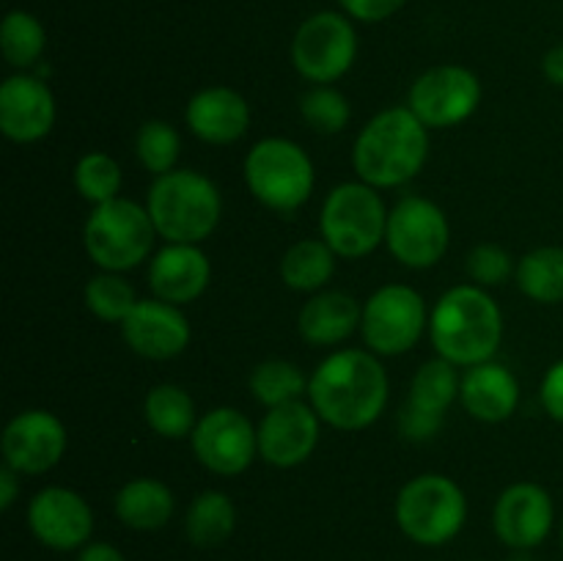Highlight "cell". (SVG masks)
I'll return each instance as SVG.
<instances>
[{"label":"cell","instance_id":"14","mask_svg":"<svg viewBox=\"0 0 563 561\" xmlns=\"http://www.w3.org/2000/svg\"><path fill=\"white\" fill-rule=\"evenodd\" d=\"M69 435L64 421L49 410H22L5 424L0 451L3 465L14 468L22 476L47 473L64 460Z\"/></svg>","mask_w":563,"mask_h":561},{"label":"cell","instance_id":"38","mask_svg":"<svg viewBox=\"0 0 563 561\" xmlns=\"http://www.w3.org/2000/svg\"><path fill=\"white\" fill-rule=\"evenodd\" d=\"M539 399L553 421L563 424V358L544 372L542 385H539Z\"/></svg>","mask_w":563,"mask_h":561},{"label":"cell","instance_id":"16","mask_svg":"<svg viewBox=\"0 0 563 561\" xmlns=\"http://www.w3.org/2000/svg\"><path fill=\"white\" fill-rule=\"evenodd\" d=\"M555 526L553 495L537 482H517L498 495L493 509L495 537L511 550H533Z\"/></svg>","mask_w":563,"mask_h":561},{"label":"cell","instance_id":"5","mask_svg":"<svg viewBox=\"0 0 563 561\" xmlns=\"http://www.w3.org/2000/svg\"><path fill=\"white\" fill-rule=\"evenodd\" d=\"M394 515L410 542L440 548L465 528L467 495L451 476L421 473L399 490Z\"/></svg>","mask_w":563,"mask_h":561},{"label":"cell","instance_id":"24","mask_svg":"<svg viewBox=\"0 0 563 561\" xmlns=\"http://www.w3.org/2000/svg\"><path fill=\"white\" fill-rule=\"evenodd\" d=\"M115 517L132 531H159L170 522L176 512V498L170 487L159 479L141 476L126 482L115 493Z\"/></svg>","mask_w":563,"mask_h":561},{"label":"cell","instance_id":"23","mask_svg":"<svg viewBox=\"0 0 563 561\" xmlns=\"http://www.w3.org/2000/svg\"><path fill=\"white\" fill-rule=\"evenodd\" d=\"M363 306L341 289H322L308 297L297 314L302 341L313 346H339L361 328Z\"/></svg>","mask_w":563,"mask_h":561},{"label":"cell","instance_id":"15","mask_svg":"<svg viewBox=\"0 0 563 561\" xmlns=\"http://www.w3.org/2000/svg\"><path fill=\"white\" fill-rule=\"evenodd\" d=\"M27 528L44 548L69 553L91 542L93 509L77 490L44 487L27 504Z\"/></svg>","mask_w":563,"mask_h":561},{"label":"cell","instance_id":"9","mask_svg":"<svg viewBox=\"0 0 563 561\" xmlns=\"http://www.w3.org/2000/svg\"><path fill=\"white\" fill-rule=\"evenodd\" d=\"M429 328L421 292L407 284H385L363 302L361 333L368 350L379 358L410 352Z\"/></svg>","mask_w":563,"mask_h":561},{"label":"cell","instance_id":"33","mask_svg":"<svg viewBox=\"0 0 563 561\" xmlns=\"http://www.w3.org/2000/svg\"><path fill=\"white\" fill-rule=\"evenodd\" d=\"M135 154L148 174H170V170H176V160L181 154L179 132L163 119L146 121L135 135Z\"/></svg>","mask_w":563,"mask_h":561},{"label":"cell","instance_id":"21","mask_svg":"<svg viewBox=\"0 0 563 561\" xmlns=\"http://www.w3.org/2000/svg\"><path fill=\"white\" fill-rule=\"evenodd\" d=\"M187 130L212 146H231L251 127V105L229 86H209L192 94L185 108Z\"/></svg>","mask_w":563,"mask_h":561},{"label":"cell","instance_id":"27","mask_svg":"<svg viewBox=\"0 0 563 561\" xmlns=\"http://www.w3.org/2000/svg\"><path fill=\"white\" fill-rule=\"evenodd\" d=\"M460 366H454V363L438 355L418 369L410 383V396H407L405 405H410L418 413H427L432 418H443L445 410L460 399Z\"/></svg>","mask_w":563,"mask_h":561},{"label":"cell","instance_id":"32","mask_svg":"<svg viewBox=\"0 0 563 561\" xmlns=\"http://www.w3.org/2000/svg\"><path fill=\"white\" fill-rule=\"evenodd\" d=\"M82 300H86V308L93 317L115 324L124 322L132 308L137 306L135 286L121 273H108V270L88 278L86 289H82Z\"/></svg>","mask_w":563,"mask_h":561},{"label":"cell","instance_id":"39","mask_svg":"<svg viewBox=\"0 0 563 561\" xmlns=\"http://www.w3.org/2000/svg\"><path fill=\"white\" fill-rule=\"evenodd\" d=\"M20 476L22 473H16L14 468H0V509L3 512H9L20 495Z\"/></svg>","mask_w":563,"mask_h":561},{"label":"cell","instance_id":"12","mask_svg":"<svg viewBox=\"0 0 563 561\" xmlns=\"http://www.w3.org/2000/svg\"><path fill=\"white\" fill-rule=\"evenodd\" d=\"M482 105V80L460 64H440L416 77L407 108L429 127L449 130L471 119Z\"/></svg>","mask_w":563,"mask_h":561},{"label":"cell","instance_id":"11","mask_svg":"<svg viewBox=\"0 0 563 561\" xmlns=\"http://www.w3.org/2000/svg\"><path fill=\"white\" fill-rule=\"evenodd\" d=\"M451 226L443 209L421 196H405L390 207L385 245L390 256L410 270H429L445 256Z\"/></svg>","mask_w":563,"mask_h":561},{"label":"cell","instance_id":"3","mask_svg":"<svg viewBox=\"0 0 563 561\" xmlns=\"http://www.w3.org/2000/svg\"><path fill=\"white\" fill-rule=\"evenodd\" d=\"M429 157V127L410 108L379 110L357 132L352 165L357 179L377 190L416 179Z\"/></svg>","mask_w":563,"mask_h":561},{"label":"cell","instance_id":"29","mask_svg":"<svg viewBox=\"0 0 563 561\" xmlns=\"http://www.w3.org/2000/svg\"><path fill=\"white\" fill-rule=\"evenodd\" d=\"M517 286L526 297L542 306L563 302V248H533L517 262Z\"/></svg>","mask_w":563,"mask_h":561},{"label":"cell","instance_id":"7","mask_svg":"<svg viewBox=\"0 0 563 561\" xmlns=\"http://www.w3.org/2000/svg\"><path fill=\"white\" fill-rule=\"evenodd\" d=\"M157 229L146 207L130 198H113L93 207L82 229V245L99 270L126 273L152 258Z\"/></svg>","mask_w":563,"mask_h":561},{"label":"cell","instance_id":"40","mask_svg":"<svg viewBox=\"0 0 563 561\" xmlns=\"http://www.w3.org/2000/svg\"><path fill=\"white\" fill-rule=\"evenodd\" d=\"M75 561H126L115 544L110 542H88L86 548L77 550Z\"/></svg>","mask_w":563,"mask_h":561},{"label":"cell","instance_id":"2","mask_svg":"<svg viewBox=\"0 0 563 561\" xmlns=\"http://www.w3.org/2000/svg\"><path fill=\"white\" fill-rule=\"evenodd\" d=\"M434 352L460 369L493 361L504 341V311L484 286H451L429 314Z\"/></svg>","mask_w":563,"mask_h":561},{"label":"cell","instance_id":"30","mask_svg":"<svg viewBox=\"0 0 563 561\" xmlns=\"http://www.w3.org/2000/svg\"><path fill=\"white\" fill-rule=\"evenodd\" d=\"M251 394L267 410L289 405L308 396V377L297 363L273 358V361H262L251 372Z\"/></svg>","mask_w":563,"mask_h":561},{"label":"cell","instance_id":"8","mask_svg":"<svg viewBox=\"0 0 563 561\" xmlns=\"http://www.w3.org/2000/svg\"><path fill=\"white\" fill-rule=\"evenodd\" d=\"M245 182L258 204L291 215L311 198L317 170L300 143L289 138H264L245 157Z\"/></svg>","mask_w":563,"mask_h":561},{"label":"cell","instance_id":"26","mask_svg":"<svg viewBox=\"0 0 563 561\" xmlns=\"http://www.w3.org/2000/svg\"><path fill=\"white\" fill-rule=\"evenodd\" d=\"M236 506L220 490H203L190 501L185 515V534L196 548H218L234 534Z\"/></svg>","mask_w":563,"mask_h":561},{"label":"cell","instance_id":"28","mask_svg":"<svg viewBox=\"0 0 563 561\" xmlns=\"http://www.w3.org/2000/svg\"><path fill=\"white\" fill-rule=\"evenodd\" d=\"M335 273V253L328 242L319 240H300L284 253L280 258V278L289 289L308 292L317 295L328 286V280Z\"/></svg>","mask_w":563,"mask_h":561},{"label":"cell","instance_id":"35","mask_svg":"<svg viewBox=\"0 0 563 561\" xmlns=\"http://www.w3.org/2000/svg\"><path fill=\"white\" fill-rule=\"evenodd\" d=\"M300 113L322 135H339L352 119L350 99L333 86H313L311 91L302 94Z\"/></svg>","mask_w":563,"mask_h":561},{"label":"cell","instance_id":"19","mask_svg":"<svg viewBox=\"0 0 563 561\" xmlns=\"http://www.w3.org/2000/svg\"><path fill=\"white\" fill-rule=\"evenodd\" d=\"M55 124V97L49 86L27 72L5 77L0 86V132L14 143H36Z\"/></svg>","mask_w":563,"mask_h":561},{"label":"cell","instance_id":"17","mask_svg":"<svg viewBox=\"0 0 563 561\" xmlns=\"http://www.w3.org/2000/svg\"><path fill=\"white\" fill-rule=\"evenodd\" d=\"M322 418L311 402L269 407L258 424V457L273 468H297L313 454Z\"/></svg>","mask_w":563,"mask_h":561},{"label":"cell","instance_id":"41","mask_svg":"<svg viewBox=\"0 0 563 561\" xmlns=\"http://www.w3.org/2000/svg\"><path fill=\"white\" fill-rule=\"evenodd\" d=\"M542 72L553 86L563 88V42L550 47L542 58Z\"/></svg>","mask_w":563,"mask_h":561},{"label":"cell","instance_id":"31","mask_svg":"<svg viewBox=\"0 0 563 561\" xmlns=\"http://www.w3.org/2000/svg\"><path fill=\"white\" fill-rule=\"evenodd\" d=\"M44 47H47V31L31 11L14 9L3 16L0 50H3V58L14 69H27V66L36 64L42 58Z\"/></svg>","mask_w":563,"mask_h":561},{"label":"cell","instance_id":"18","mask_svg":"<svg viewBox=\"0 0 563 561\" xmlns=\"http://www.w3.org/2000/svg\"><path fill=\"white\" fill-rule=\"evenodd\" d=\"M121 336L135 355L148 361H170L190 344V322L179 306L152 297L137 300L130 317L121 322Z\"/></svg>","mask_w":563,"mask_h":561},{"label":"cell","instance_id":"25","mask_svg":"<svg viewBox=\"0 0 563 561\" xmlns=\"http://www.w3.org/2000/svg\"><path fill=\"white\" fill-rule=\"evenodd\" d=\"M143 418L148 429L165 440L190 438L198 424L196 402L181 385L163 383L154 385L143 399Z\"/></svg>","mask_w":563,"mask_h":561},{"label":"cell","instance_id":"13","mask_svg":"<svg viewBox=\"0 0 563 561\" xmlns=\"http://www.w3.org/2000/svg\"><path fill=\"white\" fill-rule=\"evenodd\" d=\"M196 460L218 476H240L258 457V427L236 407H214L190 435Z\"/></svg>","mask_w":563,"mask_h":561},{"label":"cell","instance_id":"6","mask_svg":"<svg viewBox=\"0 0 563 561\" xmlns=\"http://www.w3.org/2000/svg\"><path fill=\"white\" fill-rule=\"evenodd\" d=\"M388 212L377 187L341 182L328 193L319 212V234L341 258H363L385 242Z\"/></svg>","mask_w":563,"mask_h":561},{"label":"cell","instance_id":"1","mask_svg":"<svg viewBox=\"0 0 563 561\" xmlns=\"http://www.w3.org/2000/svg\"><path fill=\"white\" fill-rule=\"evenodd\" d=\"M388 372L372 350H335L308 377V402L341 432L372 427L388 405Z\"/></svg>","mask_w":563,"mask_h":561},{"label":"cell","instance_id":"36","mask_svg":"<svg viewBox=\"0 0 563 561\" xmlns=\"http://www.w3.org/2000/svg\"><path fill=\"white\" fill-rule=\"evenodd\" d=\"M511 273H517L511 253L495 242H482L467 253V275L476 286H484V289L500 286Z\"/></svg>","mask_w":563,"mask_h":561},{"label":"cell","instance_id":"34","mask_svg":"<svg viewBox=\"0 0 563 561\" xmlns=\"http://www.w3.org/2000/svg\"><path fill=\"white\" fill-rule=\"evenodd\" d=\"M75 187L93 207L113 201L121 193V165L104 152L82 154L75 165Z\"/></svg>","mask_w":563,"mask_h":561},{"label":"cell","instance_id":"42","mask_svg":"<svg viewBox=\"0 0 563 561\" xmlns=\"http://www.w3.org/2000/svg\"><path fill=\"white\" fill-rule=\"evenodd\" d=\"M561 548H563V522H561Z\"/></svg>","mask_w":563,"mask_h":561},{"label":"cell","instance_id":"22","mask_svg":"<svg viewBox=\"0 0 563 561\" xmlns=\"http://www.w3.org/2000/svg\"><path fill=\"white\" fill-rule=\"evenodd\" d=\"M460 402L476 421H509L520 405V383L509 366L498 361H484L462 374Z\"/></svg>","mask_w":563,"mask_h":561},{"label":"cell","instance_id":"4","mask_svg":"<svg viewBox=\"0 0 563 561\" xmlns=\"http://www.w3.org/2000/svg\"><path fill=\"white\" fill-rule=\"evenodd\" d=\"M152 223L165 242L201 245L214 234L223 215V198L209 176L190 168L154 176L146 196Z\"/></svg>","mask_w":563,"mask_h":561},{"label":"cell","instance_id":"37","mask_svg":"<svg viewBox=\"0 0 563 561\" xmlns=\"http://www.w3.org/2000/svg\"><path fill=\"white\" fill-rule=\"evenodd\" d=\"M346 16L357 22H385L407 3V0H339Z\"/></svg>","mask_w":563,"mask_h":561},{"label":"cell","instance_id":"20","mask_svg":"<svg viewBox=\"0 0 563 561\" xmlns=\"http://www.w3.org/2000/svg\"><path fill=\"white\" fill-rule=\"evenodd\" d=\"M212 280V264L207 253L190 242H168L148 264V286L154 297L174 306H187L207 292Z\"/></svg>","mask_w":563,"mask_h":561},{"label":"cell","instance_id":"10","mask_svg":"<svg viewBox=\"0 0 563 561\" xmlns=\"http://www.w3.org/2000/svg\"><path fill=\"white\" fill-rule=\"evenodd\" d=\"M357 58V33L346 14L317 11L291 38V64L317 86H330L352 69Z\"/></svg>","mask_w":563,"mask_h":561}]
</instances>
